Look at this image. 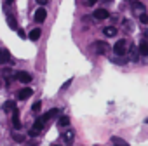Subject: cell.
I'll list each match as a JSON object with an SVG mask.
<instances>
[{"instance_id":"6da1fadb","label":"cell","mask_w":148,"mask_h":146,"mask_svg":"<svg viewBox=\"0 0 148 146\" xmlns=\"http://www.w3.org/2000/svg\"><path fill=\"white\" fill-rule=\"evenodd\" d=\"M112 50H113L117 56H125V54H127V42H125V40H117Z\"/></svg>"},{"instance_id":"7a4b0ae2","label":"cell","mask_w":148,"mask_h":146,"mask_svg":"<svg viewBox=\"0 0 148 146\" xmlns=\"http://www.w3.org/2000/svg\"><path fill=\"white\" fill-rule=\"evenodd\" d=\"M16 78H18L19 82H23V84H30V82L33 80L28 71H18V73H16Z\"/></svg>"},{"instance_id":"3957f363","label":"cell","mask_w":148,"mask_h":146,"mask_svg":"<svg viewBox=\"0 0 148 146\" xmlns=\"http://www.w3.org/2000/svg\"><path fill=\"white\" fill-rule=\"evenodd\" d=\"M94 49H96V50H94L96 54H105L106 50H110V45H108L106 42H101V40H99V42L94 44Z\"/></svg>"},{"instance_id":"277c9868","label":"cell","mask_w":148,"mask_h":146,"mask_svg":"<svg viewBox=\"0 0 148 146\" xmlns=\"http://www.w3.org/2000/svg\"><path fill=\"white\" fill-rule=\"evenodd\" d=\"M12 125H14V129L16 130H19L21 129V120H19V110L14 106L12 108Z\"/></svg>"},{"instance_id":"5b68a950","label":"cell","mask_w":148,"mask_h":146,"mask_svg":"<svg viewBox=\"0 0 148 146\" xmlns=\"http://www.w3.org/2000/svg\"><path fill=\"white\" fill-rule=\"evenodd\" d=\"M92 16H94L96 19H108V18H110V12H108L106 9H96V11L92 12Z\"/></svg>"},{"instance_id":"8992f818","label":"cell","mask_w":148,"mask_h":146,"mask_svg":"<svg viewBox=\"0 0 148 146\" xmlns=\"http://www.w3.org/2000/svg\"><path fill=\"white\" fill-rule=\"evenodd\" d=\"M45 18H47V11H45L44 7L37 9V12H35V23H44Z\"/></svg>"},{"instance_id":"52a82bcc","label":"cell","mask_w":148,"mask_h":146,"mask_svg":"<svg viewBox=\"0 0 148 146\" xmlns=\"http://www.w3.org/2000/svg\"><path fill=\"white\" fill-rule=\"evenodd\" d=\"M45 123H47V120H45V118H44V115H42V117H38V118H37V120L33 122V129L40 132V130H42V129L45 127Z\"/></svg>"},{"instance_id":"ba28073f","label":"cell","mask_w":148,"mask_h":146,"mask_svg":"<svg viewBox=\"0 0 148 146\" xmlns=\"http://www.w3.org/2000/svg\"><path fill=\"white\" fill-rule=\"evenodd\" d=\"M11 61V52L7 49H0V64H5Z\"/></svg>"},{"instance_id":"9c48e42d","label":"cell","mask_w":148,"mask_h":146,"mask_svg":"<svg viewBox=\"0 0 148 146\" xmlns=\"http://www.w3.org/2000/svg\"><path fill=\"white\" fill-rule=\"evenodd\" d=\"M32 94H33V91H32L30 87H25V89H21V91H19V94H18V98H19L21 101H25V99H28V98H32Z\"/></svg>"},{"instance_id":"30bf717a","label":"cell","mask_w":148,"mask_h":146,"mask_svg":"<svg viewBox=\"0 0 148 146\" xmlns=\"http://www.w3.org/2000/svg\"><path fill=\"white\" fill-rule=\"evenodd\" d=\"M138 52H139L141 56H148V40L139 42V45H138Z\"/></svg>"},{"instance_id":"8fae6325","label":"cell","mask_w":148,"mask_h":146,"mask_svg":"<svg viewBox=\"0 0 148 146\" xmlns=\"http://www.w3.org/2000/svg\"><path fill=\"white\" fill-rule=\"evenodd\" d=\"M40 35H42V31H40V28H33L30 33H28V38L30 40H33V42H37L38 38H40Z\"/></svg>"},{"instance_id":"7c38bea8","label":"cell","mask_w":148,"mask_h":146,"mask_svg":"<svg viewBox=\"0 0 148 146\" xmlns=\"http://www.w3.org/2000/svg\"><path fill=\"white\" fill-rule=\"evenodd\" d=\"M132 9L138 12V14H143L145 12V5L141 2H138V0H132Z\"/></svg>"},{"instance_id":"4fadbf2b","label":"cell","mask_w":148,"mask_h":146,"mask_svg":"<svg viewBox=\"0 0 148 146\" xmlns=\"http://www.w3.org/2000/svg\"><path fill=\"white\" fill-rule=\"evenodd\" d=\"M59 115V110L58 108H52V110H49L47 113H44V118L45 120H51V118H54V117H58Z\"/></svg>"},{"instance_id":"5bb4252c","label":"cell","mask_w":148,"mask_h":146,"mask_svg":"<svg viewBox=\"0 0 148 146\" xmlns=\"http://www.w3.org/2000/svg\"><path fill=\"white\" fill-rule=\"evenodd\" d=\"M103 33H105L106 37H115V35H117V28H115V26H106V28L103 30Z\"/></svg>"},{"instance_id":"9a60e30c","label":"cell","mask_w":148,"mask_h":146,"mask_svg":"<svg viewBox=\"0 0 148 146\" xmlns=\"http://www.w3.org/2000/svg\"><path fill=\"white\" fill-rule=\"evenodd\" d=\"M129 52V57L132 59V61H138V47H134V45H131V50H127Z\"/></svg>"},{"instance_id":"2e32d148","label":"cell","mask_w":148,"mask_h":146,"mask_svg":"<svg viewBox=\"0 0 148 146\" xmlns=\"http://www.w3.org/2000/svg\"><path fill=\"white\" fill-rule=\"evenodd\" d=\"M112 144H119V146H127L129 143H127L125 139H120V137L113 136V137H112Z\"/></svg>"},{"instance_id":"e0dca14e","label":"cell","mask_w":148,"mask_h":146,"mask_svg":"<svg viewBox=\"0 0 148 146\" xmlns=\"http://www.w3.org/2000/svg\"><path fill=\"white\" fill-rule=\"evenodd\" d=\"M7 25H9V28H11V30H18V23H16V19H14L11 14L7 16Z\"/></svg>"},{"instance_id":"ac0fdd59","label":"cell","mask_w":148,"mask_h":146,"mask_svg":"<svg viewBox=\"0 0 148 146\" xmlns=\"http://www.w3.org/2000/svg\"><path fill=\"white\" fill-rule=\"evenodd\" d=\"M61 139H63L64 143H71V141H73V132H71V130H70V132H64V134L61 136Z\"/></svg>"},{"instance_id":"d6986e66","label":"cell","mask_w":148,"mask_h":146,"mask_svg":"<svg viewBox=\"0 0 148 146\" xmlns=\"http://www.w3.org/2000/svg\"><path fill=\"white\" fill-rule=\"evenodd\" d=\"M70 125V117H61L59 118V127H68Z\"/></svg>"},{"instance_id":"ffe728a7","label":"cell","mask_w":148,"mask_h":146,"mask_svg":"<svg viewBox=\"0 0 148 146\" xmlns=\"http://www.w3.org/2000/svg\"><path fill=\"white\" fill-rule=\"evenodd\" d=\"M14 106H16V103H14V101H5V104H4V110H5V111H11Z\"/></svg>"},{"instance_id":"44dd1931","label":"cell","mask_w":148,"mask_h":146,"mask_svg":"<svg viewBox=\"0 0 148 146\" xmlns=\"http://www.w3.org/2000/svg\"><path fill=\"white\" fill-rule=\"evenodd\" d=\"M40 108H42V101H37V103L32 106V110H33L35 113H38V111H40Z\"/></svg>"},{"instance_id":"7402d4cb","label":"cell","mask_w":148,"mask_h":146,"mask_svg":"<svg viewBox=\"0 0 148 146\" xmlns=\"http://www.w3.org/2000/svg\"><path fill=\"white\" fill-rule=\"evenodd\" d=\"M12 139H16L18 143H23V141H25V137H23L21 134H12Z\"/></svg>"},{"instance_id":"603a6c76","label":"cell","mask_w":148,"mask_h":146,"mask_svg":"<svg viewBox=\"0 0 148 146\" xmlns=\"http://www.w3.org/2000/svg\"><path fill=\"white\" fill-rule=\"evenodd\" d=\"M139 21H141V23H143V25H148V16H146V14H145V12H143V14H141V16H139Z\"/></svg>"},{"instance_id":"cb8c5ba5","label":"cell","mask_w":148,"mask_h":146,"mask_svg":"<svg viewBox=\"0 0 148 146\" xmlns=\"http://www.w3.org/2000/svg\"><path fill=\"white\" fill-rule=\"evenodd\" d=\"M70 85H71V78H70V80H66V82H64V84L61 85V91H66V89H68Z\"/></svg>"},{"instance_id":"d4e9b609","label":"cell","mask_w":148,"mask_h":146,"mask_svg":"<svg viewBox=\"0 0 148 146\" xmlns=\"http://www.w3.org/2000/svg\"><path fill=\"white\" fill-rule=\"evenodd\" d=\"M18 35H19V38H28V37H26V33H25L23 30H19V28H18Z\"/></svg>"},{"instance_id":"484cf974","label":"cell","mask_w":148,"mask_h":146,"mask_svg":"<svg viewBox=\"0 0 148 146\" xmlns=\"http://www.w3.org/2000/svg\"><path fill=\"white\" fill-rule=\"evenodd\" d=\"M28 134H30L32 137H35V136H38V130H35V129H32V130H30Z\"/></svg>"},{"instance_id":"4316f807","label":"cell","mask_w":148,"mask_h":146,"mask_svg":"<svg viewBox=\"0 0 148 146\" xmlns=\"http://www.w3.org/2000/svg\"><path fill=\"white\" fill-rule=\"evenodd\" d=\"M37 2H38V4H40V5H45V4H47V2H49V0H37Z\"/></svg>"},{"instance_id":"83f0119b","label":"cell","mask_w":148,"mask_h":146,"mask_svg":"<svg viewBox=\"0 0 148 146\" xmlns=\"http://www.w3.org/2000/svg\"><path fill=\"white\" fill-rule=\"evenodd\" d=\"M98 2V0H87V5H94Z\"/></svg>"},{"instance_id":"f1b7e54d","label":"cell","mask_w":148,"mask_h":146,"mask_svg":"<svg viewBox=\"0 0 148 146\" xmlns=\"http://www.w3.org/2000/svg\"><path fill=\"white\" fill-rule=\"evenodd\" d=\"M7 2H9V4H12V2H14V0H7Z\"/></svg>"},{"instance_id":"f546056e","label":"cell","mask_w":148,"mask_h":146,"mask_svg":"<svg viewBox=\"0 0 148 146\" xmlns=\"http://www.w3.org/2000/svg\"><path fill=\"white\" fill-rule=\"evenodd\" d=\"M103 2H112V0H103Z\"/></svg>"},{"instance_id":"4dcf8cb0","label":"cell","mask_w":148,"mask_h":146,"mask_svg":"<svg viewBox=\"0 0 148 146\" xmlns=\"http://www.w3.org/2000/svg\"><path fill=\"white\" fill-rule=\"evenodd\" d=\"M129 2H132V0H129Z\"/></svg>"}]
</instances>
